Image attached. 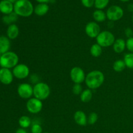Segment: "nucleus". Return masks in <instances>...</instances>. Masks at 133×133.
Instances as JSON below:
<instances>
[{
  "label": "nucleus",
  "mask_w": 133,
  "mask_h": 133,
  "mask_svg": "<svg viewBox=\"0 0 133 133\" xmlns=\"http://www.w3.org/2000/svg\"><path fill=\"white\" fill-rule=\"evenodd\" d=\"M19 57L18 55L13 51H8L4 53L0 57V66L4 68H14L18 64Z\"/></svg>",
  "instance_id": "nucleus-3"
},
{
  "label": "nucleus",
  "mask_w": 133,
  "mask_h": 133,
  "mask_svg": "<svg viewBox=\"0 0 133 133\" xmlns=\"http://www.w3.org/2000/svg\"><path fill=\"white\" fill-rule=\"evenodd\" d=\"M31 131V133H43L42 127L40 123H38V122H33L32 123Z\"/></svg>",
  "instance_id": "nucleus-26"
},
{
  "label": "nucleus",
  "mask_w": 133,
  "mask_h": 133,
  "mask_svg": "<svg viewBox=\"0 0 133 133\" xmlns=\"http://www.w3.org/2000/svg\"><path fill=\"white\" fill-rule=\"evenodd\" d=\"M115 40L116 39L114 34L109 31H101V32L96 38L97 44L102 48L112 46Z\"/></svg>",
  "instance_id": "nucleus-5"
},
{
  "label": "nucleus",
  "mask_w": 133,
  "mask_h": 133,
  "mask_svg": "<svg viewBox=\"0 0 133 133\" xmlns=\"http://www.w3.org/2000/svg\"><path fill=\"white\" fill-rule=\"evenodd\" d=\"M113 49L116 53H122L126 48V41L123 38H118L113 44Z\"/></svg>",
  "instance_id": "nucleus-17"
},
{
  "label": "nucleus",
  "mask_w": 133,
  "mask_h": 133,
  "mask_svg": "<svg viewBox=\"0 0 133 133\" xmlns=\"http://www.w3.org/2000/svg\"><path fill=\"white\" fill-rule=\"evenodd\" d=\"M12 74L14 77L22 80L29 76L30 69L25 64H18L13 68Z\"/></svg>",
  "instance_id": "nucleus-7"
},
{
  "label": "nucleus",
  "mask_w": 133,
  "mask_h": 133,
  "mask_svg": "<svg viewBox=\"0 0 133 133\" xmlns=\"http://www.w3.org/2000/svg\"><path fill=\"white\" fill-rule=\"evenodd\" d=\"M81 3L87 8H90L94 5L95 0H81Z\"/></svg>",
  "instance_id": "nucleus-30"
},
{
  "label": "nucleus",
  "mask_w": 133,
  "mask_h": 133,
  "mask_svg": "<svg viewBox=\"0 0 133 133\" xmlns=\"http://www.w3.org/2000/svg\"><path fill=\"white\" fill-rule=\"evenodd\" d=\"M14 12L22 17H29L34 12V7L29 0H18L14 5Z\"/></svg>",
  "instance_id": "nucleus-2"
},
{
  "label": "nucleus",
  "mask_w": 133,
  "mask_h": 133,
  "mask_svg": "<svg viewBox=\"0 0 133 133\" xmlns=\"http://www.w3.org/2000/svg\"><path fill=\"white\" fill-rule=\"evenodd\" d=\"M39 79H39V76L37 74H32V75L30 76V81L32 82V83H35V84H36V83L40 82V81H39Z\"/></svg>",
  "instance_id": "nucleus-32"
},
{
  "label": "nucleus",
  "mask_w": 133,
  "mask_h": 133,
  "mask_svg": "<svg viewBox=\"0 0 133 133\" xmlns=\"http://www.w3.org/2000/svg\"><path fill=\"white\" fill-rule=\"evenodd\" d=\"M125 64L126 65V68L129 69H133V53H128L125 55L123 58Z\"/></svg>",
  "instance_id": "nucleus-24"
},
{
  "label": "nucleus",
  "mask_w": 133,
  "mask_h": 133,
  "mask_svg": "<svg viewBox=\"0 0 133 133\" xmlns=\"http://www.w3.org/2000/svg\"><path fill=\"white\" fill-rule=\"evenodd\" d=\"M10 48V39L7 36H0V53L1 55L9 51Z\"/></svg>",
  "instance_id": "nucleus-16"
},
{
  "label": "nucleus",
  "mask_w": 133,
  "mask_h": 133,
  "mask_svg": "<svg viewBox=\"0 0 133 133\" xmlns=\"http://www.w3.org/2000/svg\"><path fill=\"white\" fill-rule=\"evenodd\" d=\"M51 88L48 84L44 82H39L33 87V96L35 98L43 101L49 97Z\"/></svg>",
  "instance_id": "nucleus-4"
},
{
  "label": "nucleus",
  "mask_w": 133,
  "mask_h": 133,
  "mask_svg": "<svg viewBox=\"0 0 133 133\" xmlns=\"http://www.w3.org/2000/svg\"><path fill=\"white\" fill-rule=\"evenodd\" d=\"M132 22H133V13H132Z\"/></svg>",
  "instance_id": "nucleus-41"
},
{
  "label": "nucleus",
  "mask_w": 133,
  "mask_h": 133,
  "mask_svg": "<svg viewBox=\"0 0 133 133\" xmlns=\"http://www.w3.org/2000/svg\"><path fill=\"white\" fill-rule=\"evenodd\" d=\"M126 65L123 60H116L113 64V70L116 72H122L125 69Z\"/></svg>",
  "instance_id": "nucleus-23"
},
{
  "label": "nucleus",
  "mask_w": 133,
  "mask_h": 133,
  "mask_svg": "<svg viewBox=\"0 0 133 133\" xmlns=\"http://www.w3.org/2000/svg\"><path fill=\"white\" fill-rule=\"evenodd\" d=\"M13 75L12 71H10V69L4 68H1L0 69V82L2 84L5 85H9L11 84L13 81Z\"/></svg>",
  "instance_id": "nucleus-12"
},
{
  "label": "nucleus",
  "mask_w": 133,
  "mask_h": 133,
  "mask_svg": "<svg viewBox=\"0 0 133 133\" xmlns=\"http://www.w3.org/2000/svg\"><path fill=\"white\" fill-rule=\"evenodd\" d=\"M2 20H3V23H5V24H6V25H10L12 24V23H11V21H10V18H9V15L4 16L2 18Z\"/></svg>",
  "instance_id": "nucleus-34"
},
{
  "label": "nucleus",
  "mask_w": 133,
  "mask_h": 133,
  "mask_svg": "<svg viewBox=\"0 0 133 133\" xmlns=\"http://www.w3.org/2000/svg\"><path fill=\"white\" fill-rule=\"evenodd\" d=\"M9 18H10V21H11L12 23H14V22H16L18 19V16L16 13H15L14 12H12V13H10V14H9Z\"/></svg>",
  "instance_id": "nucleus-31"
},
{
  "label": "nucleus",
  "mask_w": 133,
  "mask_h": 133,
  "mask_svg": "<svg viewBox=\"0 0 133 133\" xmlns=\"http://www.w3.org/2000/svg\"><path fill=\"white\" fill-rule=\"evenodd\" d=\"M98 120V115L96 112H91L88 116V123L90 125H94Z\"/></svg>",
  "instance_id": "nucleus-27"
},
{
  "label": "nucleus",
  "mask_w": 133,
  "mask_h": 133,
  "mask_svg": "<svg viewBox=\"0 0 133 133\" xmlns=\"http://www.w3.org/2000/svg\"><path fill=\"white\" fill-rule=\"evenodd\" d=\"M14 10V5L8 0L0 1V12L5 15H9Z\"/></svg>",
  "instance_id": "nucleus-14"
},
{
  "label": "nucleus",
  "mask_w": 133,
  "mask_h": 133,
  "mask_svg": "<svg viewBox=\"0 0 133 133\" xmlns=\"http://www.w3.org/2000/svg\"><path fill=\"white\" fill-rule=\"evenodd\" d=\"M114 22H111V21H110V22L108 23V27L110 29H112L114 27Z\"/></svg>",
  "instance_id": "nucleus-37"
},
{
  "label": "nucleus",
  "mask_w": 133,
  "mask_h": 133,
  "mask_svg": "<svg viewBox=\"0 0 133 133\" xmlns=\"http://www.w3.org/2000/svg\"><path fill=\"white\" fill-rule=\"evenodd\" d=\"M90 54L92 57H96V58L99 57L102 54L103 48L96 43V44H93L91 46L90 49Z\"/></svg>",
  "instance_id": "nucleus-22"
},
{
  "label": "nucleus",
  "mask_w": 133,
  "mask_h": 133,
  "mask_svg": "<svg viewBox=\"0 0 133 133\" xmlns=\"http://www.w3.org/2000/svg\"><path fill=\"white\" fill-rule=\"evenodd\" d=\"M44 133H50V132H44Z\"/></svg>",
  "instance_id": "nucleus-43"
},
{
  "label": "nucleus",
  "mask_w": 133,
  "mask_h": 133,
  "mask_svg": "<svg viewBox=\"0 0 133 133\" xmlns=\"http://www.w3.org/2000/svg\"><path fill=\"white\" fill-rule=\"evenodd\" d=\"M16 133H27L26 130L25 129L23 128H19L18 129H17V131H16Z\"/></svg>",
  "instance_id": "nucleus-35"
},
{
  "label": "nucleus",
  "mask_w": 133,
  "mask_h": 133,
  "mask_svg": "<svg viewBox=\"0 0 133 133\" xmlns=\"http://www.w3.org/2000/svg\"><path fill=\"white\" fill-rule=\"evenodd\" d=\"M39 3H48L50 0H36Z\"/></svg>",
  "instance_id": "nucleus-36"
},
{
  "label": "nucleus",
  "mask_w": 133,
  "mask_h": 133,
  "mask_svg": "<svg viewBox=\"0 0 133 133\" xmlns=\"http://www.w3.org/2000/svg\"><path fill=\"white\" fill-rule=\"evenodd\" d=\"M107 18L109 21L116 22L122 19L123 16L124 12L122 7L118 5H113L109 7L107 10Z\"/></svg>",
  "instance_id": "nucleus-6"
},
{
  "label": "nucleus",
  "mask_w": 133,
  "mask_h": 133,
  "mask_svg": "<svg viewBox=\"0 0 133 133\" xmlns=\"http://www.w3.org/2000/svg\"><path fill=\"white\" fill-rule=\"evenodd\" d=\"M84 31L88 37L91 38H96L101 32V28L97 22H90L86 25Z\"/></svg>",
  "instance_id": "nucleus-11"
},
{
  "label": "nucleus",
  "mask_w": 133,
  "mask_h": 133,
  "mask_svg": "<svg viewBox=\"0 0 133 133\" xmlns=\"http://www.w3.org/2000/svg\"><path fill=\"white\" fill-rule=\"evenodd\" d=\"M125 35L127 36L128 38H129L133 37V31L131 28L130 27H127L125 29Z\"/></svg>",
  "instance_id": "nucleus-33"
},
{
  "label": "nucleus",
  "mask_w": 133,
  "mask_h": 133,
  "mask_svg": "<svg viewBox=\"0 0 133 133\" xmlns=\"http://www.w3.org/2000/svg\"><path fill=\"white\" fill-rule=\"evenodd\" d=\"M122 2H127V1H129L130 0H120Z\"/></svg>",
  "instance_id": "nucleus-40"
},
{
  "label": "nucleus",
  "mask_w": 133,
  "mask_h": 133,
  "mask_svg": "<svg viewBox=\"0 0 133 133\" xmlns=\"http://www.w3.org/2000/svg\"><path fill=\"white\" fill-rule=\"evenodd\" d=\"M105 81V75L99 70L91 71L86 75L85 84L90 90H96L102 86Z\"/></svg>",
  "instance_id": "nucleus-1"
},
{
  "label": "nucleus",
  "mask_w": 133,
  "mask_h": 133,
  "mask_svg": "<svg viewBox=\"0 0 133 133\" xmlns=\"http://www.w3.org/2000/svg\"><path fill=\"white\" fill-rule=\"evenodd\" d=\"M1 55H1V53H0V57H1Z\"/></svg>",
  "instance_id": "nucleus-42"
},
{
  "label": "nucleus",
  "mask_w": 133,
  "mask_h": 133,
  "mask_svg": "<svg viewBox=\"0 0 133 133\" xmlns=\"http://www.w3.org/2000/svg\"><path fill=\"white\" fill-rule=\"evenodd\" d=\"M17 92L21 98L29 99L33 96V87L29 83H22L18 86Z\"/></svg>",
  "instance_id": "nucleus-9"
},
{
  "label": "nucleus",
  "mask_w": 133,
  "mask_h": 133,
  "mask_svg": "<svg viewBox=\"0 0 133 133\" xmlns=\"http://www.w3.org/2000/svg\"><path fill=\"white\" fill-rule=\"evenodd\" d=\"M109 3V0H95V7L99 10H102L107 6Z\"/></svg>",
  "instance_id": "nucleus-25"
},
{
  "label": "nucleus",
  "mask_w": 133,
  "mask_h": 133,
  "mask_svg": "<svg viewBox=\"0 0 133 133\" xmlns=\"http://www.w3.org/2000/svg\"><path fill=\"white\" fill-rule=\"evenodd\" d=\"M18 123L21 128L25 129L29 128L32 125V121H31V118L27 116H22L19 118V120H18Z\"/></svg>",
  "instance_id": "nucleus-20"
},
{
  "label": "nucleus",
  "mask_w": 133,
  "mask_h": 133,
  "mask_svg": "<svg viewBox=\"0 0 133 133\" xmlns=\"http://www.w3.org/2000/svg\"><path fill=\"white\" fill-rule=\"evenodd\" d=\"M19 34V27L14 23L8 26L6 30V36L10 40H14L18 36Z\"/></svg>",
  "instance_id": "nucleus-15"
},
{
  "label": "nucleus",
  "mask_w": 133,
  "mask_h": 133,
  "mask_svg": "<svg viewBox=\"0 0 133 133\" xmlns=\"http://www.w3.org/2000/svg\"><path fill=\"white\" fill-rule=\"evenodd\" d=\"M70 75L74 84H81L85 81V73L81 67L75 66L70 71Z\"/></svg>",
  "instance_id": "nucleus-10"
},
{
  "label": "nucleus",
  "mask_w": 133,
  "mask_h": 133,
  "mask_svg": "<svg viewBox=\"0 0 133 133\" xmlns=\"http://www.w3.org/2000/svg\"><path fill=\"white\" fill-rule=\"evenodd\" d=\"M128 10L130 12H132L133 13V4L131 3L128 5Z\"/></svg>",
  "instance_id": "nucleus-38"
},
{
  "label": "nucleus",
  "mask_w": 133,
  "mask_h": 133,
  "mask_svg": "<svg viewBox=\"0 0 133 133\" xmlns=\"http://www.w3.org/2000/svg\"><path fill=\"white\" fill-rule=\"evenodd\" d=\"M93 18L96 22H103L106 20V19L107 18L106 13L103 11L102 10H99V9L94 12Z\"/></svg>",
  "instance_id": "nucleus-21"
},
{
  "label": "nucleus",
  "mask_w": 133,
  "mask_h": 133,
  "mask_svg": "<svg viewBox=\"0 0 133 133\" xmlns=\"http://www.w3.org/2000/svg\"><path fill=\"white\" fill-rule=\"evenodd\" d=\"M8 1H9L10 2H11L12 3H15L17 1H18V0H8Z\"/></svg>",
  "instance_id": "nucleus-39"
},
{
  "label": "nucleus",
  "mask_w": 133,
  "mask_h": 133,
  "mask_svg": "<svg viewBox=\"0 0 133 133\" xmlns=\"http://www.w3.org/2000/svg\"><path fill=\"white\" fill-rule=\"evenodd\" d=\"M75 122L80 126H85L88 123V117L85 112L82 110H77L74 115Z\"/></svg>",
  "instance_id": "nucleus-13"
},
{
  "label": "nucleus",
  "mask_w": 133,
  "mask_h": 133,
  "mask_svg": "<svg viewBox=\"0 0 133 133\" xmlns=\"http://www.w3.org/2000/svg\"><path fill=\"white\" fill-rule=\"evenodd\" d=\"M49 7L47 3H39L34 8V12L38 16L45 15L49 11Z\"/></svg>",
  "instance_id": "nucleus-18"
},
{
  "label": "nucleus",
  "mask_w": 133,
  "mask_h": 133,
  "mask_svg": "<svg viewBox=\"0 0 133 133\" xmlns=\"http://www.w3.org/2000/svg\"><path fill=\"white\" fill-rule=\"evenodd\" d=\"M126 48L130 53H133V37L129 38L126 40Z\"/></svg>",
  "instance_id": "nucleus-29"
},
{
  "label": "nucleus",
  "mask_w": 133,
  "mask_h": 133,
  "mask_svg": "<svg viewBox=\"0 0 133 133\" xmlns=\"http://www.w3.org/2000/svg\"><path fill=\"white\" fill-rule=\"evenodd\" d=\"M83 91V87H82L81 84H74V85L73 86L72 92L74 94L80 96Z\"/></svg>",
  "instance_id": "nucleus-28"
},
{
  "label": "nucleus",
  "mask_w": 133,
  "mask_h": 133,
  "mask_svg": "<svg viewBox=\"0 0 133 133\" xmlns=\"http://www.w3.org/2000/svg\"><path fill=\"white\" fill-rule=\"evenodd\" d=\"M26 108H27V111L31 114H38L42 110V101L35 97H33V98L31 97L27 101Z\"/></svg>",
  "instance_id": "nucleus-8"
},
{
  "label": "nucleus",
  "mask_w": 133,
  "mask_h": 133,
  "mask_svg": "<svg viewBox=\"0 0 133 133\" xmlns=\"http://www.w3.org/2000/svg\"><path fill=\"white\" fill-rule=\"evenodd\" d=\"M93 97V93L92 90L87 88L84 90L80 95V99L83 103H88L91 101Z\"/></svg>",
  "instance_id": "nucleus-19"
}]
</instances>
